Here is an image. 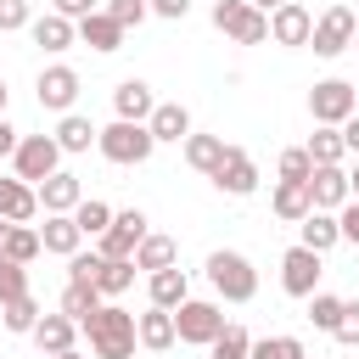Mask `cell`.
Returning <instances> with one entry per match:
<instances>
[{
	"instance_id": "obj_36",
	"label": "cell",
	"mask_w": 359,
	"mask_h": 359,
	"mask_svg": "<svg viewBox=\"0 0 359 359\" xmlns=\"http://www.w3.org/2000/svg\"><path fill=\"white\" fill-rule=\"evenodd\" d=\"M73 224H79L84 236H101V230L112 224V208H107V202H95V196H84V202L73 208Z\"/></svg>"
},
{
	"instance_id": "obj_44",
	"label": "cell",
	"mask_w": 359,
	"mask_h": 359,
	"mask_svg": "<svg viewBox=\"0 0 359 359\" xmlns=\"http://www.w3.org/2000/svg\"><path fill=\"white\" fill-rule=\"evenodd\" d=\"M95 269H101V252H73L67 258V280H95Z\"/></svg>"
},
{
	"instance_id": "obj_42",
	"label": "cell",
	"mask_w": 359,
	"mask_h": 359,
	"mask_svg": "<svg viewBox=\"0 0 359 359\" xmlns=\"http://www.w3.org/2000/svg\"><path fill=\"white\" fill-rule=\"evenodd\" d=\"M342 348H359V303H342V320H337V331H331Z\"/></svg>"
},
{
	"instance_id": "obj_18",
	"label": "cell",
	"mask_w": 359,
	"mask_h": 359,
	"mask_svg": "<svg viewBox=\"0 0 359 359\" xmlns=\"http://www.w3.org/2000/svg\"><path fill=\"white\" fill-rule=\"evenodd\" d=\"M34 213H39V191H34L28 180H0V219L28 224Z\"/></svg>"
},
{
	"instance_id": "obj_26",
	"label": "cell",
	"mask_w": 359,
	"mask_h": 359,
	"mask_svg": "<svg viewBox=\"0 0 359 359\" xmlns=\"http://www.w3.org/2000/svg\"><path fill=\"white\" fill-rule=\"evenodd\" d=\"M101 303H107V297L95 292V280H67V286H62V314H67V320H79V325H84Z\"/></svg>"
},
{
	"instance_id": "obj_54",
	"label": "cell",
	"mask_w": 359,
	"mask_h": 359,
	"mask_svg": "<svg viewBox=\"0 0 359 359\" xmlns=\"http://www.w3.org/2000/svg\"><path fill=\"white\" fill-rule=\"evenodd\" d=\"M0 118H6V79H0Z\"/></svg>"
},
{
	"instance_id": "obj_31",
	"label": "cell",
	"mask_w": 359,
	"mask_h": 359,
	"mask_svg": "<svg viewBox=\"0 0 359 359\" xmlns=\"http://www.w3.org/2000/svg\"><path fill=\"white\" fill-rule=\"evenodd\" d=\"M45 247H39V230H28V224H11L6 230V247H0V258H11V264H34Z\"/></svg>"
},
{
	"instance_id": "obj_29",
	"label": "cell",
	"mask_w": 359,
	"mask_h": 359,
	"mask_svg": "<svg viewBox=\"0 0 359 359\" xmlns=\"http://www.w3.org/2000/svg\"><path fill=\"white\" fill-rule=\"evenodd\" d=\"M219 157H224V140H219V135H185V163H191L196 174H213Z\"/></svg>"
},
{
	"instance_id": "obj_38",
	"label": "cell",
	"mask_w": 359,
	"mask_h": 359,
	"mask_svg": "<svg viewBox=\"0 0 359 359\" xmlns=\"http://www.w3.org/2000/svg\"><path fill=\"white\" fill-rule=\"evenodd\" d=\"M309 320H314L320 331H337V320H342V297H331V292H309Z\"/></svg>"
},
{
	"instance_id": "obj_35",
	"label": "cell",
	"mask_w": 359,
	"mask_h": 359,
	"mask_svg": "<svg viewBox=\"0 0 359 359\" xmlns=\"http://www.w3.org/2000/svg\"><path fill=\"white\" fill-rule=\"evenodd\" d=\"M90 140H95V129H90V118H79V112H62V129H56V146H62V151H90Z\"/></svg>"
},
{
	"instance_id": "obj_39",
	"label": "cell",
	"mask_w": 359,
	"mask_h": 359,
	"mask_svg": "<svg viewBox=\"0 0 359 359\" xmlns=\"http://www.w3.org/2000/svg\"><path fill=\"white\" fill-rule=\"evenodd\" d=\"M101 11H107V17H112V22H118V28H140V22H146V11H151V6H146V0H107V6H101Z\"/></svg>"
},
{
	"instance_id": "obj_20",
	"label": "cell",
	"mask_w": 359,
	"mask_h": 359,
	"mask_svg": "<svg viewBox=\"0 0 359 359\" xmlns=\"http://www.w3.org/2000/svg\"><path fill=\"white\" fill-rule=\"evenodd\" d=\"M146 129H151V140H185L191 135V112L180 101H157L151 118H146Z\"/></svg>"
},
{
	"instance_id": "obj_8",
	"label": "cell",
	"mask_w": 359,
	"mask_h": 359,
	"mask_svg": "<svg viewBox=\"0 0 359 359\" xmlns=\"http://www.w3.org/2000/svg\"><path fill=\"white\" fill-rule=\"evenodd\" d=\"M309 112H314V123H342V118L359 112V95H353L348 79H325V84L309 90Z\"/></svg>"
},
{
	"instance_id": "obj_53",
	"label": "cell",
	"mask_w": 359,
	"mask_h": 359,
	"mask_svg": "<svg viewBox=\"0 0 359 359\" xmlns=\"http://www.w3.org/2000/svg\"><path fill=\"white\" fill-rule=\"evenodd\" d=\"M6 230H11V219H0V247H6Z\"/></svg>"
},
{
	"instance_id": "obj_30",
	"label": "cell",
	"mask_w": 359,
	"mask_h": 359,
	"mask_svg": "<svg viewBox=\"0 0 359 359\" xmlns=\"http://www.w3.org/2000/svg\"><path fill=\"white\" fill-rule=\"evenodd\" d=\"M303 151H309L314 163H342V157H348V146H342V129H337V123H320V129L309 135V146H303Z\"/></svg>"
},
{
	"instance_id": "obj_51",
	"label": "cell",
	"mask_w": 359,
	"mask_h": 359,
	"mask_svg": "<svg viewBox=\"0 0 359 359\" xmlns=\"http://www.w3.org/2000/svg\"><path fill=\"white\" fill-rule=\"evenodd\" d=\"M50 359H84V353H79V348H62V353H50Z\"/></svg>"
},
{
	"instance_id": "obj_48",
	"label": "cell",
	"mask_w": 359,
	"mask_h": 359,
	"mask_svg": "<svg viewBox=\"0 0 359 359\" xmlns=\"http://www.w3.org/2000/svg\"><path fill=\"white\" fill-rule=\"evenodd\" d=\"M56 11L79 22V17H90V11H95V0H56Z\"/></svg>"
},
{
	"instance_id": "obj_1",
	"label": "cell",
	"mask_w": 359,
	"mask_h": 359,
	"mask_svg": "<svg viewBox=\"0 0 359 359\" xmlns=\"http://www.w3.org/2000/svg\"><path fill=\"white\" fill-rule=\"evenodd\" d=\"M79 331L90 337V353H95V359H129L135 342H140V337H135V314L118 309V303H101Z\"/></svg>"
},
{
	"instance_id": "obj_28",
	"label": "cell",
	"mask_w": 359,
	"mask_h": 359,
	"mask_svg": "<svg viewBox=\"0 0 359 359\" xmlns=\"http://www.w3.org/2000/svg\"><path fill=\"white\" fill-rule=\"evenodd\" d=\"M129 286H135V258H101L95 292H101V297H118V292H129Z\"/></svg>"
},
{
	"instance_id": "obj_43",
	"label": "cell",
	"mask_w": 359,
	"mask_h": 359,
	"mask_svg": "<svg viewBox=\"0 0 359 359\" xmlns=\"http://www.w3.org/2000/svg\"><path fill=\"white\" fill-rule=\"evenodd\" d=\"M28 22H34L28 0H0V34H11V28H28Z\"/></svg>"
},
{
	"instance_id": "obj_21",
	"label": "cell",
	"mask_w": 359,
	"mask_h": 359,
	"mask_svg": "<svg viewBox=\"0 0 359 359\" xmlns=\"http://www.w3.org/2000/svg\"><path fill=\"white\" fill-rule=\"evenodd\" d=\"M135 337H140V348H151V353L174 348V309H157V303H151V314L135 320Z\"/></svg>"
},
{
	"instance_id": "obj_22",
	"label": "cell",
	"mask_w": 359,
	"mask_h": 359,
	"mask_svg": "<svg viewBox=\"0 0 359 359\" xmlns=\"http://www.w3.org/2000/svg\"><path fill=\"white\" fill-rule=\"evenodd\" d=\"M269 208H275V219H286V224H297L314 202H309V180H280L275 185V196H269Z\"/></svg>"
},
{
	"instance_id": "obj_7",
	"label": "cell",
	"mask_w": 359,
	"mask_h": 359,
	"mask_svg": "<svg viewBox=\"0 0 359 359\" xmlns=\"http://www.w3.org/2000/svg\"><path fill=\"white\" fill-rule=\"evenodd\" d=\"M11 163H17V180L39 185L45 174H56V168H62V146H56V135H28V140H17Z\"/></svg>"
},
{
	"instance_id": "obj_47",
	"label": "cell",
	"mask_w": 359,
	"mask_h": 359,
	"mask_svg": "<svg viewBox=\"0 0 359 359\" xmlns=\"http://www.w3.org/2000/svg\"><path fill=\"white\" fill-rule=\"evenodd\" d=\"M146 6H151L157 17H185V11H191V0H146Z\"/></svg>"
},
{
	"instance_id": "obj_11",
	"label": "cell",
	"mask_w": 359,
	"mask_h": 359,
	"mask_svg": "<svg viewBox=\"0 0 359 359\" xmlns=\"http://www.w3.org/2000/svg\"><path fill=\"white\" fill-rule=\"evenodd\" d=\"M280 286L292 292V297H309L314 286H320V252L314 247H286V258H280Z\"/></svg>"
},
{
	"instance_id": "obj_46",
	"label": "cell",
	"mask_w": 359,
	"mask_h": 359,
	"mask_svg": "<svg viewBox=\"0 0 359 359\" xmlns=\"http://www.w3.org/2000/svg\"><path fill=\"white\" fill-rule=\"evenodd\" d=\"M337 129H342V146H348V151L359 157V112H353V118H342Z\"/></svg>"
},
{
	"instance_id": "obj_15",
	"label": "cell",
	"mask_w": 359,
	"mask_h": 359,
	"mask_svg": "<svg viewBox=\"0 0 359 359\" xmlns=\"http://www.w3.org/2000/svg\"><path fill=\"white\" fill-rule=\"evenodd\" d=\"M73 101H79V73H73V67H45V73H39V107L67 112Z\"/></svg>"
},
{
	"instance_id": "obj_52",
	"label": "cell",
	"mask_w": 359,
	"mask_h": 359,
	"mask_svg": "<svg viewBox=\"0 0 359 359\" xmlns=\"http://www.w3.org/2000/svg\"><path fill=\"white\" fill-rule=\"evenodd\" d=\"M252 6H258V11H275V6H286V0H252Z\"/></svg>"
},
{
	"instance_id": "obj_16",
	"label": "cell",
	"mask_w": 359,
	"mask_h": 359,
	"mask_svg": "<svg viewBox=\"0 0 359 359\" xmlns=\"http://www.w3.org/2000/svg\"><path fill=\"white\" fill-rule=\"evenodd\" d=\"M79 241H84V230L73 224V213H45V224H39V247H45V252L73 258V252H79Z\"/></svg>"
},
{
	"instance_id": "obj_3",
	"label": "cell",
	"mask_w": 359,
	"mask_h": 359,
	"mask_svg": "<svg viewBox=\"0 0 359 359\" xmlns=\"http://www.w3.org/2000/svg\"><path fill=\"white\" fill-rule=\"evenodd\" d=\"M208 280H213V292H219L224 303H252V297H258V269H252L241 252H230V247H219V252L208 258Z\"/></svg>"
},
{
	"instance_id": "obj_10",
	"label": "cell",
	"mask_w": 359,
	"mask_h": 359,
	"mask_svg": "<svg viewBox=\"0 0 359 359\" xmlns=\"http://www.w3.org/2000/svg\"><path fill=\"white\" fill-rule=\"evenodd\" d=\"M140 236H146V213H140V208L112 213V224L101 230V258H135Z\"/></svg>"
},
{
	"instance_id": "obj_13",
	"label": "cell",
	"mask_w": 359,
	"mask_h": 359,
	"mask_svg": "<svg viewBox=\"0 0 359 359\" xmlns=\"http://www.w3.org/2000/svg\"><path fill=\"white\" fill-rule=\"evenodd\" d=\"M309 28H314V17H309V6H297V0H286V6L269 11V39H275V45H309Z\"/></svg>"
},
{
	"instance_id": "obj_9",
	"label": "cell",
	"mask_w": 359,
	"mask_h": 359,
	"mask_svg": "<svg viewBox=\"0 0 359 359\" xmlns=\"http://www.w3.org/2000/svg\"><path fill=\"white\" fill-rule=\"evenodd\" d=\"M213 185H219L224 196H252V191H258V163H252L241 146H224V157H219V168H213Z\"/></svg>"
},
{
	"instance_id": "obj_17",
	"label": "cell",
	"mask_w": 359,
	"mask_h": 359,
	"mask_svg": "<svg viewBox=\"0 0 359 359\" xmlns=\"http://www.w3.org/2000/svg\"><path fill=\"white\" fill-rule=\"evenodd\" d=\"M28 34H34V45H39V50H67V45L79 39V22H73V17H62V11H45V17H34V22H28Z\"/></svg>"
},
{
	"instance_id": "obj_37",
	"label": "cell",
	"mask_w": 359,
	"mask_h": 359,
	"mask_svg": "<svg viewBox=\"0 0 359 359\" xmlns=\"http://www.w3.org/2000/svg\"><path fill=\"white\" fill-rule=\"evenodd\" d=\"M247 359H303V342L297 337H258L247 348Z\"/></svg>"
},
{
	"instance_id": "obj_12",
	"label": "cell",
	"mask_w": 359,
	"mask_h": 359,
	"mask_svg": "<svg viewBox=\"0 0 359 359\" xmlns=\"http://www.w3.org/2000/svg\"><path fill=\"white\" fill-rule=\"evenodd\" d=\"M309 202L325 208V213H337V208L348 202V168H342V163H314V174H309Z\"/></svg>"
},
{
	"instance_id": "obj_45",
	"label": "cell",
	"mask_w": 359,
	"mask_h": 359,
	"mask_svg": "<svg viewBox=\"0 0 359 359\" xmlns=\"http://www.w3.org/2000/svg\"><path fill=\"white\" fill-rule=\"evenodd\" d=\"M337 230H342V241H359V202H353V196L342 202V213H337Z\"/></svg>"
},
{
	"instance_id": "obj_57",
	"label": "cell",
	"mask_w": 359,
	"mask_h": 359,
	"mask_svg": "<svg viewBox=\"0 0 359 359\" xmlns=\"http://www.w3.org/2000/svg\"><path fill=\"white\" fill-rule=\"evenodd\" d=\"M353 17H359V11H353Z\"/></svg>"
},
{
	"instance_id": "obj_50",
	"label": "cell",
	"mask_w": 359,
	"mask_h": 359,
	"mask_svg": "<svg viewBox=\"0 0 359 359\" xmlns=\"http://www.w3.org/2000/svg\"><path fill=\"white\" fill-rule=\"evenodd\" d=\"M348 196H353V202H359V163H353V168H348Z\"/></svg>"
},
{
	"instance_id": "obj_55",
	"label": "cell",
	"mask_w": 359,
	"mask_h": 359,
	"mask_svg": "<svg viewBox=\"0 0 359 359\" xmlns=\"http://www.w3.org/2000/svg\"><path fill=\"white\" fill-rule=\"evenodd\" d=\"M353 50H359V28H353Z\"/></svg>"
},
{
	"instance_id": "obj_2",
	"label": "cell",
	"mask_w": 359,
	"mask_h": 359,
	"mask_svg": "<svg viewBox=\"0 0 359 359\" xmlns=\"http://www.w3.org/2000/svg\"><path fill=\"white\" fill-rule=\"evenodd\" d=\"M95 146H101V157L107 163H118V168H135V163H146L151 157V129L146 123H135V118H118V123H107V129H95Z\"/></svg>"
},
{
	"instance_id": "obj_27",
	"label": "cell",
	"mask_w": 359,
	"mask_h": 359,
	"mask_svg": "<svg viewBox=\"0 0 359 359\" xmlns=\"http://www.w3.org/2000/svg\"><path fill=\"white\" fill-rule=\"evenodd\" d=\"M185 297H191L185 269H174V264H168V269H151V303H157V309H180Z\"/></svg>"
},
{
	"instance_id": "obj_49",
	"label": "cell",
	"mask_w": 359,
	"mask_h": 359,
	"mask_svg": "<svg viewBox=\"0 0 359 359\" xmlns=\"http://www.w3.org/2000/svg\"><path fill=\"white\" fill-rule=\"evenodd\" d=\"M6 151H17V129L0 118V157H6Z\"/></svg>"
},
{
	"instance_id": "obj_34",
	"label": "cell",
	"mask_w": 359,
	"mask_h": 359,
	"mask_svg": "<svg viewBox=\"0 0 359 359\" xmlns=\"http://www.w3.org/2000/svg\"><path fill=\"white\" fill-rule=\"evenodd\" d=\"M0 320H6V331H34L39 325V303H34V292H22V297H11V303H0Z\"/></svg>"
},
{
	"instance_id": "obj_19",
	"label": "cell",
	"mask_w": 359,
	"mask_h": 359,
	"mask_svg": "<svg viewBox=\"0 0 359 359\" xmlns=\"http://www.w3.org/2000/svg\"><path fill=\"white\" fill-rule=\"evenodd\" d=\"M112 107H118V118L146 123V118H151V107H157V95H151V84H146V79H123V84L112 90Z\"/></svg>"
},
{
	"instance_id": "obj_41",
	"label": "cell",
	"mask_w": 359,
	"mask_h": 359,
	"mask_svg": "<svg viewBox=\"0 0 359 359\" xmlns=\"http://www.w3.org/2000/svg\"><path fill=\"white\" fill-rule=\"evenodd\" d=\"M309 174H314V157H309L303 146L280 151V180H309Z\"/></svg>"
},
{
	"instance_id": "obj_23",
	"label": "cell",
	"mask_w": 359,
	"mask_h": 359,
	"mask_svg": "<svg viewBox=\"0 0 359 359\" xmlns=\"http://www.w3.org/2000/svg\"><path fill=\"white\" fill-rule=\"evenodd\" d=\"M297 230H303V247H314V252H325V247H337V241H342L337 213H325V208H309V213L297 219Z\"/></svg>"
},
{
	"instance_id": "obj_4",
	"label": "cell",
	"mask_w": 359,
	"mask_h": 359,
	"mask_svg": "<svg viewBox=\"0 0 359 359\" xmlns=\"http://www.w3.org/2000/svg\"><path fill=\"white\" fill-rule=\"evenodd\" d=\"M213 28L230 34L236 45H264L269 39V11H258L252 0H219L213 6Z\"/></svg>"
},
{
	"instance_id": "obj_6",
	"label": "cell",
	"mask_w": 359,
	"mask_h": 359,
	"mask_svg": "<svg viewBox=\"0 0 359 359\" xmlns=\"http://www.w3.org/2000/svg\"><path fill=\"white\" fill-rule=\"evenodd\" d=\"M353 28H359L353 6H331V11H320V17H314V28H309L314 56H342V50L353 45Z\"/></svg>"
},
{
	"instance_id": "obj_32",
	"label": "cell",
	"mask_w": 359,
	"mask_h": 359,
	"mask_svg": "<svg viewBox=\"0 0 359 359\" xmlns=\"http://www.w3.org/2000/svg\"><path fill=\"white\" fill-rule=\"evenodd\" d=\"M247 348H252V337H247V325H236V320H224V331L208 342V359H247Z\"/></svg>"
},
{
	"instance_id": "obj_33",
	"label": "cell",
	"mask_w": 359,
	"mask_h": 359,
	"mask_svg": "<svg viewBox=\"0 0 359 359\" xmlns=\"http://www.w3.org/2000/svg\"><path fill=\"white\" fill-rule=\"evenodd\" d=\"M174 241L168 236H140V247H135V269H168L174 264Z\"/></svg>"
},
{
	"instance_id": "obj_56",
	"label": "cell",
	"mask_w": 359,
	"mask_h": 359,
	"mask_svg": "<svg viewBox=\"0 0 359 359\" xmlns=\"http://www.w3.org/2000/svg\"><path fill=\"white\" fill-rule=\"evenodd\" d=\"M303 359H309V353H303Z\"/></svg>"
},
{
	"instance_id": "obj_25",
	"label": "cell",
	"mask_w": 359,
	"mask_h": 359,
	"mask_svg": "<svg viewBox=\"0 0 359 359\" xmlns=\"http://www.w3.org/2000/svg\"><path fill=\"white\" fill-rule=\"evenodd\" d=\"M79 39H84L90 50H118V45H123V28H118L107 11H90V17H79Z\"/></svg>"
},
{
	"instance_id": "obj_40",
	"label": "cell",
	"mask_w": 359,
	"mask_h": 359,
	"mask_svg": "<svg viewBox=\"0 0 359 359\" xmlns=\"http://www.w3.org/2000/svg\"><path fill=\"white\" fill-rule=\"evenodd\" d=\"M22 292H28V264L0 258V303H11V297H22Z\"/></svg>"
},
{
	"instance_id": "obj_5",
	"label": "cell",
	"mask_w": 359,
	"mask_h": 359,
	"mask_svg": "<svg viewBox=\"0 0 359 359\" xmlns=\"http://www.w3.org/2000/svg\"><path fill=\"white\" fill-rule=\"evenodd\" d=\"M219 331H224V314H219V303H208V297H185V303L174 309V337H180V342H196V348H208Z\"/></svg>"
},
{
	"instance_id": "obj_24",
	"label": "cell",
	"mask_w": 359,
	"mask_h": 359,
	"mask_svg": "<svg viewBox=\"0 0 359 359\" xmlns=\"http://www.w3.org/2000/svg\"><path fill=\"white\" fill-rule=\"evenodd\" d=\"M28 337L39 342V353H62V348H73V337H79V320H67V314H45V320H39Z\"/></svg>"
},
{
	"instance_id": "obj_14",
	"label": "cell",
	"mask_w": 359,
	"mask_h": 359,
	"mask_svg": "<svg viewBox=\"0 0 359 359\" xmlns=\"http://www.w3.org/2000/svg\"><path fill=\"white\" fill-rule=\"evenodd\" d=\"M34 191H39V208H45V213H73V208L84 202V185H79L73 174H62V168H56V174H45Z\"/></svg>"
}]
</instances>
